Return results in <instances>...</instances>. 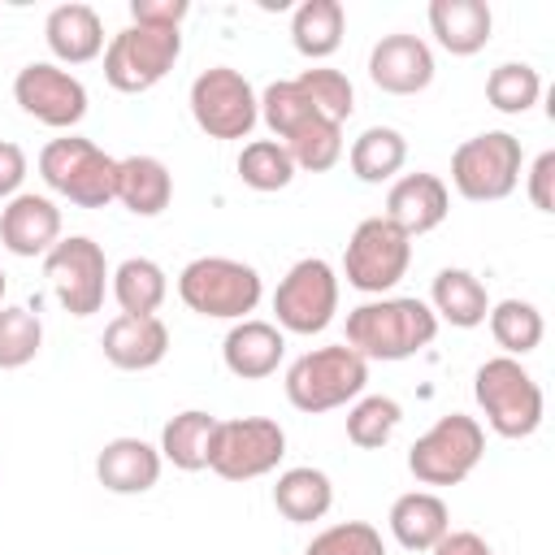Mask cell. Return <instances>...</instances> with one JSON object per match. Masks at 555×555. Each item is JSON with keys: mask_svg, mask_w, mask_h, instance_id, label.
Returning <instances> with one entry per match:
<instances>
[{"mask_svg": "<svg viewBox=\"0 0 555 555\" xmlns=\"http://www.w3.org/2000/svg\"><path fill=\"white\" fill-rule=\"evenodd\" d=\"M438 338V317L416 295H377L347 312V347L364 360H412Z\"/></svg>", "mask_w": 555, "mask_h": 555, "instance_id": "cell-1", "label": "cell"}, {"mask_svg": "<svg viewBox=\"0 0 555 555\" xmlns=\"http://www.w3.org/2000/svg\"><path fill=\"white\" fill-rule=\"evenodd\" d=\"M264 295L256 264L234 256H195L178 273V299L208 321H247Z\"/></svg>", "mask_w": 555, "mask_h": 555, "instance_id": "cell-2", "label": "cell"}, {"mask_svg": "<svg viewBox=\"0 0 555 555\" xmlns=\"http://www.w3.org/2000/svg\"><path fill=\"white\" fill-rule=\"evenodd\" d=\"M286 399L295 412H334L347 408L364 395L369 386V360L356 356L347 343H330V347H312L304 351L291 369H286Z\"/></svg>", "mask_w": 555, "mask_h": 555, "instance_id": "cell-3", "label": "cell"}, {"mask_svg": "<svg viewBox=\"0 0 555 555\" xmlns=\"http://www.w3.org/2000/svg\"><path fill=\"white\" fill-rule=\"evenodd\" d=\"M473 399H477L486 425L499 438H512V442L538 434L542 412H546L542 386L512 356H490V360L477 364V373H473Z\"/></svg>", "mask_w": 555, "mask_h": 555, "instance_id": "cell-4", "label": "cell"}, {"mask_svg": "<svg viewBox=\"0 0 555 555\" xmlns=\"http://www.w3.org/2000/svg\"><path fill=\"white\" fill-rule=\"evenodd\" d=\"M39 178L48 182V191L78 208H104L117 195V156H108L100 143L82 134H61L43 143Z\"/></svg>", "mask_w": 555, "mask_h": 555, "instance_id": "cell-5", "label": "cell"}, {"mask_svg": "<svg viewBox=\"0 0 555 555\" xmlns=\"http://www.w3.org/2000/svg\"><path fill=\"white\" fill-rule=\"evenodd\" d=\"M486 455V429L477 416L451 412L438 416L412 447H408V473L421 486H460Z\"/></svg>", "mask_w": 555, "mask_h": 555, "instance_id": "cell-6", "label": "cell"}, {"mask_svg": "<svg viewBox=\"0 0 555 555\" xmlns=\"http://www.w3.org/2000/svg\"><path fill=\"white\" fill-rule=\"evenodd\" d=\"M182 56V30H160V26H121L104 43V82L121 95L152 91Z\"/></svg>", "mask_w": 555, "mask_h": 555, "instance_id": "cell-7", "label": "cell"}, {"mask_svg": "<svg viewBox=\"0 0 555 555\" xmlns=\"http://www.w3.org/2000/svg\"><path fill=\"white\" fill-rule=\"evenodd\" d=\"M520 139L512 130H481L451 152V186L473 204L507 199L520 182Z\"/></svg>", "mask_w": 555, "mask_h": 555, "instance_id": "cell-8", "label": "cell"}, {"mask_svg": "<svg viewBox=\"0 0 555 555\" xmlns=\"http://www.w3.org/2000/svg\"><path fill=\"white\" fill-rule=\"evenodd\" d=\"M412 264V238L386 221V217H364L351 238H347V251H343V278L347 286H356L360 295H390L403 273Z\"/></svg>", "mask_w": 555, "mask_h": 555, "instance_id": "cell-9", "label": "cell"}, {"mask_svg": "<svg viewBox=\"0 0 555 555\" xmlns=\"http://www.w3.org/2000/svg\"><path fill=\"white\" fill-rule=\"evenodd\" d=\"M186 104L208 139H247L260 121V95L234 65H212L195 74Z\"/></svg>", "mask_w": 555, "mask_h": 555, "instance_id": "cell-10", "label": "cell"}, {"mask_svg": "<svg viewBox=\"0 0 555 555\" xmlns=\"http://www.w3.org/2000/svg\"><path fill=\"white\" fill-rule=\"evenodd\" d=\"M43 278L56 295V304L69 312V317H95L104 308V295H108V260H104V247L87 234H69L61 238L48 256H43Z\"/></svg>", "mask_w": 555, "mask_h": 555, "instance_id": "cell-11", "label": "cell"}, {"mask_svg": "<svg viewBox=\"0 0 555 555\" xmlns=\"http://www.w3.org/2000/svg\"><path fill=\"white\" fill-rule=\"evenodd\" d=\"M338 312V273L321 256L295 260L273 291V325L282 334H321Z\"/></svg>", "mask_w": 555, "mask_h": 555, "instance_id": "cell-12", "label": "cell"}, {"mask_svg": "<svg viewBox=\"0 0 555 555\" xmlns=\"http://www.w3.org/2000/svg\"><path fill=\"white\" fill-rule=\"evenodd\" d=\"M286 455V429L273 416H234L217 421L208 468L225 481H256L269 477Z\"/></svg>", "mask_w": 555, "mask_h": 555, "instance_id": "cell-13", "label": "cell"}, {"mask_svg": "<svg viewBox=\"0 0 555 555\" xmlns=\"http://www.w3.org/2000/svg\"><path fill=\"white\" fill-rule=\"evenodd\" d=\"M13 100L26 117H35L48 130L74 134V126L87 117V87L78 74H69L56 61H30L13 78Z\"/></svg>", "mask_w": 555, "mask_h": 555, "instance_id": "cell-14", "label": "cell"}, {"mask_svg": "<svg viewBox=\"0 0 555 555\" xmlns=\"http://www.w3.org/2000/svg\"><path fill=\"white\" fill-rule=\"evenodd\" d=\"M434 48L421 35H382L369 52V82L386 95H421L434 82Z\"/></svg>", "mask_w": 555, "mask_h": 555, "instance_id": "cell-15", "label": "cell"}, {"mask_svg": "<svg viewBox=\"0 0 555 555\" xmlns=\"http://www.w3.org/2000/svg\"><path fill=\"white\" fill-rule=\"evenodd\" d=\"M451 212V191L438 173L416 169V173H399L386 191V221H395L408 238H421L429 230H438Z\"/></svg>", "mask_w": 555, "mask_h": 555, "instance_id": "cell-16", "label": "cell"}, {"mask_svg": "<svg viewBox=\"0 0 555 555\" xmlns=\"http://www.w3.org/2000/svg\"><path fill=\"white\" fill-rule=\"evenodd\" d=\"M0 243H4V251L22 256V260L48 256L61 243V208L35 191L13 195L0 208Z\"/></svg>", "mask_w": 555, "mask_h": 555, "instance_id": "cell-17", "label": "cell"}, {"mask_svg": "<svg viewBox=\"0 0 555 555\" xmlns=\"http://www.w3.org/2000/svg\"><path fill=\"white\" fill-rule=\"evenodd\" d=\"M104 360L121 373H147L169 356V325L160 317H126L117 312L100 334Z\"/></svg>", "mask_w": 555, "mask_h": 555, "instance_id": "cell-18", "label": "cell"}, {"mask_svg": "<svg viewBox=\"0 0 555 555\" xmlns=\"http://www.w3.org/2000/svg\"><path fill=\"white\" fill-rule=\"evenodd\" d=\"M282 356H286V334L273 321H260V317L234 321L225 330V338H221V360L243 382L273 377L278 364H282Z\"/></svg>", "mask_w": 555, "mask_h": 555, "instance_id": "cell-19", "label": "cell"}, {"mask_svg": "<svg viewBox=\"0 0 555 555\" xmlns=\"http://www.w3.org/2000/svg\"><path fill=\"white\" fill-rule=\"evenodd\" d=\"M160 451L143 438H108L95 455V481L108 490V494H147L156 481H160Z\"/></svg>", "mask_w": 555, "mask_h": 555, "instance_id": "cell-20", "label": "cell"}, {"mask_svg": "<svg viewBox=\"0 0 555 555\" xmlns=\"http://www.w3.org/2000/svg\"><path fill=\"white\" fill-rule=\"evenodd\" d=\"M43 39H48V52L56 56V65H87L104 52V22L91 4L69 0L43 17Z\"/></svg>", "mask_w": 555, "mask_h": 555, "instance_id": "cell-21", "label": "cell"}, {"mask_svg": "<svg viewBox=\"0 0 555 555\" xmlns=\"http://www.w3.org/2000/svg\"><path fill=\"white\" fill-rule=\"evenodd\" d=\"M429 30L442 52L477 56L494 35V13L486 0H429Z\"/></svg>", "mask_w": 555, "mask_h": 555, "instance_id": "cell-22", "label": "cell"}, {"mask_svg": "<svg viewBox=\"0 0 555 555\" xmlns=\"http://www.w3.org/2000/svg\"><path fill=\"white\" fill-rule=\"evenodd\" d=\"M117 204H126V212L134 217H160L173 199V173L160 156L134 152L117 160Z\"/></svg>", "mask_w": 555, "mask_h": 555, "instance_id": "cell-23", "label": "cell"}, {"mask_svg": "<svg viewBox=\"0 0 555 555\" xmlns=\"http://www.w3.org/2000/svg\"><path fill=\"white\" fill-rule=\"evenodd\" d=\"M429 308H434L438 321H447V325H455V330H477V325H486L490 295H486V282H481L473 269L447 264V269L434 273Z\"/></svg>", "mask_w": 555, "mask_h": 555, "instance_id": "cell-24", "label": "cell"}, {"mask_svg": "<svg viewBox=\"0 0 555 555\" xmlns=\"http://www.w3.org/2000/svg\"><path fill=\"white\" fill-rule=\"evenodd\" d=\"M390 533L403 551H434L451 529V512L434 490H408L390 503Z\"/></svg>", "mask_w": 555, "mask_h": 555, "instance_id": "cell-25", "label": "cell"}, {"mask_svg": "<svg viewBox=\"0 0 555 555\" xmlns=\"http://www.w3.org/2000/svg\"><path fill=\"white\" fill-rule=\"evenodd\" d=\"M273 507H278L291 525L325 520L330 507H334V481H330V473H321V468H312V464L282 468L278 481H273Z\"/></svg>", "mask_w": 555, "mask_h": 555, "instance_id": "cell-26", "label": "cell"}, {"mask_svg": "<svg viewBox=\"0 0 555 555\" xmlns=\"http://www.w3.org/2000/svg\"><path fill=\"white\" fill-rule=\"evenodd\" d=\"M217 421H221V416H212V412H204V408H186V412L169 416L165 429H160V447H156L160 460L173 464V468H182V473L208 468L212 438H217Z\"/></svg>", "mask_w": 555, "mask_h": 555, "instance_id": "cell-27", "label": "cell"}, {"mask_svg": "<svg viewBox=\"0 0 555 555\" xmlns=\"http://www.w3.org/2000/svg\"><path fill=\"white\" fill-rule=\"evenodd\" d=\"M343 30H347V9L343 0H304L295 4L291 13V43L299 56L308 61H325L338 52L343 43Z\"/></svg>", "mask_w": 555, "mask_h": 555, "instance_id": "cell-28", "label": "cell"}, {"mask_svg": "<svg viewBox=\"0 0 555 555\" xmlns=\"http://www.w3.org/2000/svg\"><path fill=\"white\" fill-rule=\"evenodd\" d=\"M108 291H113V299L126 317H156L165 295H169V278L152 256H126L113 269Z\"/></svg>", "mask_w": 555, "mask_h": 555, "instance_id": "cell-29", "label": "cell"}, {"mask_svg": "<svg viewBox=\"0 0 555 555\" xmlns=\"http://www.w3.org/2000/svg\"><path fill=\"white\" fill-rule=\"evenodd\" d=\"M351 173L364 182V186H382V182H395L399 169L408 165V139L395 130V126H369L351 139Z\"/></svg>", "mask_w": 555, "mask_h": 555, "instance_id": "cell-30", "label": "cell"}, {"mask_svg": "<svg viewBox=\"0 0 555 555\" xmlns=\"http://www.w3.org/2000/svg\"><path fill=\"white\" fill-rule=\"evenodd\" d=\"M486 325H490V338H494V343L503 347V356H512V360L538 351V343H542V334H546V321H542L538 304H529V299H499V304H490Z\"/></svg>", "mask_w": 555, "mask_h": 555, "instance_id": "cell-31", "label": "cell"}, {"mask_svg": "<svg viewBox=\"0 0 555 555\" xmlns=\"http://www.w3.org/2000/svg\"><path fill=\"white\" fill-rule=\"evenodd\" d=\"M234 169H238L243 186H251V191H260V195L286 191V186L295 182V173H299L295 160H291V152H286L278 139H251V143H243Z\"/></svg>", "mask_w": 555, "mask_h": 555, "instance_id": "cell-32", "label": "cell"}, {"mask_svg": "<svg viewBox=\"0 0 555 555\" xmlns=\"http://www.w3.org/2000/svg\"><path fill=\"white\" fill-rule=\"evenodd\" d=\"M486 100L503 117H520L542 100V74L529 61H503L486 78Z\"/></svg>", "mask_w": 555, "mask_h": 555, "instance_id": "cell-33", "label": "cell"}, {"mask_svg": "<svg viewBox=\"0 0 555 555\" xmlns=\"http://www.w3.org/2000/svg\"><path fill=\"white\" fill-rule=\"evenodd\" d=\"M403 421V408L399 399L390 395H360L351 408H347V438L360 447V451H382L395 429Z\"/></svg>", "mask_w": 555, "mask_h": 555, "instance_id": "cell-34", "label": "cell"}, {"mask_svg": "<svg viewBox=\"0 0 555 555\" xmlns=\"http://www.w3.org/2000/svg\"><path fill=\"white\" fill-rule=\"evenodd\" d=\"M282 147L291 152L295 169L304 173H325L343 160V126L330 117H312L308 126H299L291 139H282Z\"/></svg>", "mask_w": 555, "mask_h": 555, "instance_id": "cell-35", "label": "cell"}, {"mask_svg": "<svg viewBox=\"0 0 555 555\" xmlns=\"http://www.w3.org/2000/svg\"><path fill=\"white\" fill-rule=\"evenodd\" d=\"M43 347L39 308L4 304L0 308V369H26Z\"/></svg>", "mask_w": 555, "mask_h": 555, "instance_id": "cell-36", "label": "cell"}, {"mask_svg": "<svg viewBox=\"0 0 555 555\" xmlns=\"http://www.w3.org/2000/svg\"><path fill=\"white\" fill-rule=\"evenodd\" d=\"M312 117H321V113L312 108V100L299 91L295 78H278V82H269V87L260 91V121L273 130L278 143L291 139V134H295L299 126H308Z\"/></svg>", "mask_w": 555, "mask_h": 555, "instance_id": "cell-37", "label": "cell"}, {"mask_svg": "<svg viewBox=\"0 0 555 555\" xmlns=\"http://www.w3.org/2000/svg\"><path fill=\"white\" fill-rule=\"evenodd\" d=\"M299 91L312 100V108L321 113V117H330V121H347L351 113H356V87H351V78L343 74V69H334V65H312V69H304L299 78Z\"/></svg>", "mask_w": 555, "mask_h": 555, "instance_id": "cell-38", "label": "cell"}, {"mask_svg": "<svg viewBox=\"0 0 555 555\" xmlns=\"http://www.w3.org/2000/svg\"><path fill=\"white\" fill-rule=\"evenodd\" d=\"M304 555H386V542L369 520H338L312 533Z\"/></svg>", "mask_w": 555, "mask_h": 555, "instance_id": "cell-39", "label": "cell"}, {"mask_svg": "<svg viewBox=\"0 0 555 555\" xmlns=\"http://www.w3.org/2000/svg\"><path fill=\"white\" fill-rule=\"evenodd\" d=\"M191 4L186 0H130V22L134 26H160V30H182Z\"/></svg>", "mask_w": 555, "mask_h": 555, "instance_id": "cell-40", "label": "cell"}, {"mask_svg": "<svg viewBox=\"0 0 555 555\" xmlns=\"http://www.w3.org/2000/svg\"><path fill=\"white\" fill-rule=\"evenodd\" d=\"M525 195L538 212H555V152H542L525 173Z\"/></svg>", "mask_w": 555, "mask_h": 555, "instance_id": "cell-41", "label": "cell"}, {"mask_svg": "<svg viewBox=\"0 0 555 555\" xmlns=\"http://www.w3.org/2000/svg\"><path fill=\"white\" fill-rule=\"evenodd\" d=\"M26 152L13 143V139H0V199L9 204L13 195H22V182H26Z\"/></svg>", "mask_w": 555, "mask_h": 555, "instance_id": "cell-42", "label": "cell"}, {"mask_svg": "<svg viewBox=\"0 0 555 555\" xmlns=\"http://www.w3.org/2000/svg\"><path fill=\"white\" fill-rule=\"evenodd\" d=\"M429 555H494V546L473 529H447Z\"/></svg>", "mask_w": 555, "mask_h": 555, "instance_id": "cell-43", "label": "cell"}, {"mask_svg": "<svg viewBox=\"0 0 555 555\" xmlns=\"http://www.w3.org/2000/svg\"><path fill=\"white\" fill-rule=\"evenodd\" d=\"M4 291H9V278H4V269H0V308H4Z\"/></svg>", "mask_w": 555, "mask_h": 555, "instance_id": "cell-44", "label": "cell"}]
</instances>
